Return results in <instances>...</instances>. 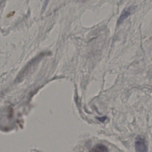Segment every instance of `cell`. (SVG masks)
<instances>
[{
  "instance_id": "obj_1",
  "label": "cell",
  "mask_w": 152,
  "mask_h": 152,
  "mask_svg": "<svg viewBox=\"0 0 152 152\" xmlns=\"http://www.w3.org/2000/svg\"><path fill=\"white\" fill-rule=\"evenodd\" d=\"M135 10V7H132V6H131V7L124 9L117 21V25L121 24L125 19L128 18V17Z\"/></svg>"
},
{
  "instance_id": "obj_2",
  "label": "cell",
  "mask_w": 152,
  "mask_h": 152,
  "mask_svg": "<svg viewBox=\"0 0 152 152\" xmlns=\"http://www.w3.org/2000/svg\"><path fill=\"white\" fill-rule=\"evenodd\" d=\"M135 149L137 152H148L147 147L143 139L139 137L137 138L135 142Z\"/></svg>"
},
{
  "instance_id": "obj_3",
  "label": "cell",
  "mask_w": 152,
  "mask_h": 152,
  "mask_svg": "<svg viewBox=\"0 0 152 152\" xmlns=\"http://www.w3.org/2000/svg\"><path fill=\"white\" fill-rule=\"evenodd\" d=\"M90 152H108V149L106 146L102 144H97Z\"/></svg>"
},
{
  "instance_id": "obj_4",
  "label": "cell",
  "mask_w": 152,
  "mask_h": 152,
  "mask_svg": "<svg viewBox=\"0 0 152 152\" xmlns=\"http://www.w3.org/2000/svg\"><path fill=\"white\" fill-rule=\"evenodd\" d=\"M106 118L107 117H106V116H104V117H100V118H98V119L99 121H100L104 122L105 121Z\"/></svg>"
},
{
  "instance_id": "obj_5",
  "label": "cell",
  "mask_w": 152,
  "mask_h": 152,
  "mask_svg": "<svg viewBox=\"0 0 152 152\" xmlns=\"http://www.w3.org/2000/svg\"><path fill=\"white\" fill-rule=\"evenodd\" d=\"M14 14H15V12H12V13L8 14V15L7 16L8 17H10L12 16V15H13Z\"/></svg>"
}]
</instances>
